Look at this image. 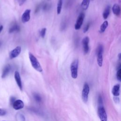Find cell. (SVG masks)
Wrapping results in <instances>:
<instances>
[{"mask_svg":"<svg viewBox=\"0 0 121 121\" xmlns=\"http://www.w3.org/2000/svg\"><path fill=\"white\" fill-rule=\"evenodd\" d=\"M98 115L101 121H107V116L103 105H99L98 109Z\"/></svg>","mask_w":121,"mask_h":121,"instance_id":"5","label":"cell"},{"mask_svg":"<svg viewBox=\"0 0 121 121\" xmlns=\"http://www.w3.org/2000/svg\"><path fill=\"white\" fill-rule=\"evenodd\" d=\"M20 31V27L17 24H14L9 29V33H12L15 32H19Z\"/></svg>","mask_w":121,"mask_h":121,"instance_id":"16","label":"cell"},{"mask_svg":"<svg viewBox=\"0 0 121 121\" xmlns=\"http://www.w3.org/2000/svg\"><path fill=\"white\" fill-rule=\"evenodd\" d=\"M3 26L2 25H0V33H1V32L2 31V30H3Z\"/></svg>","mask_w":121,"mask_h":121,"instance_id":"27","label":"cell"},{"mask_svg":"<svg viewBox=\"0 0 121 121\" xmlns=\"http://www.w3.org/2000/svg\"><path fill=\"white\" fill-rule=\"evenodd\" d=\"M108 26V22L107 21L105 20L104 21L101 25L100 26V32L102 33H104L105 30H106V29L107 28V27Z\"/></svg>","mask_w":121,"mask_h":121,"instance_id":"18","label":"cell"},{"mask_svg":"<svg viewBox=\"0 0 121 121\" xmlns=\"http://www.w3.org/2000/svg\"><path fill=\"white\" fill-rule=\"evenodd\" d=\"M89 90L90 89L88 84L86 82L85 83L82 91V99L85 103H86L88 101Z\"/></svg>","mask_w":121,"mask_h":121,"instance_id":"4","label":"cell"},{"mask_svg":"<svg viewBox=\"0 0 121 121\" xmlns=\"http://www.w3.org/2000/svg\"><path fill=\"white\" fill-rule=\"evenodd\" d=\"M26 0H20V1H19V5L20 6H22L24 3L26 1Z\"/></svg>","mask_w":121,"mask_h":121,"instance_id":"26","label":"cell"},{"mask_svg":"<svg viewBox=\"0 0 121 121\" xmlns=\"http://www.w3.org/2000/svg\"><path fill=\"white\" fill-rule=\"evenodd\" d=\"M1 42H0V46H1Z\"/></svg>","mask_w":121,"mask_h":121,"instance_id":"29","label":"cell"},{"mask_svg":"<svg viewBox=\"0 0 121 121\" xmlns=\"http://www.w3.org/2000/svg\"><path fill=\"white\" fill-rule=\"evenodd\" d=\"M14 78H15V79L16 81V83H17L18 86L19 87L20 90L22 91L23 86H22L21 79V77L20 76V74L17 71H16L14 73Z\"/></svg>","mask_w":121,"mask_h":121,"instance_id":"10","label":"cell"},{"mask_svg":"<svg viewBox=\"0 0 121 121\" xmlns=\"http://www.w3.org/2000/svg\"><path fill=\"white\" fill-rule=\"evenodd\" d=\"M116 78L119 81L121 80V68L119 67L118 68V70L116 73Z\"/></svg>","mask_w":121,"mask_h":121,"instance_id":"20","label":"cell"},{"mask_svg":"<svg viewBox=\"0 0 121 121\" xmlns=\"http://www.w3.org/2000/svg\"></svg>","mask_w":121,"mask_h":121,"instance_id":"32","label":"cell"},{"mask_svg":"<svg viewBox=\"0 0 121 121\" xmlns=\"http://www.w3.org/2000/svg\"><path fill=\"white\" fill-rule=\"evenodd\" d=\"M10 69H11L10 65L9 64L6 65L3 69V71L1 75V78H4L6 77H7V76L9 74L10 71Z\"/></svg>","mask_w":121,"mask_h":121,"instance_id":"13","label":"cell"},{"mask_svg":"<svg viewBox=\"0 0 121 121\" xmlns=\"http://www.w3.org/2000/svg\"></svg>","mask_w":121,"mask_h":121,"instance_id":"31","label":"cell"},{"mask_svg":"<svg viewBox=\"0 0 121 121\" xmlns=\"http://www.w3.org/2000/svg\"><path fill=\"white\" fill-rule=\"evenodd\" d=\"M34 98L35 99V100L38 102V103H40L41 102V100H42V99H41V97L40 96V95L38 94H35L34 95Z\"/></svg>","mask_w":121,"mask_h":121,"instance_id":"22","label":"cell"},{"mask_svg":"<svg viewBox=\"0 0 121 121\" xmlns=\"http://www.w3.org/2000/svg\"><path fill=\"white\" fill-rule=\"evenodd\" d=\"M16 101V98L15 97L12 96L10 97V104L12 105V104H13V103Z\"/></svg>","mask_w":121,"mask_h":121,"instance_id":"25","label":"cell"},{"mask_svg":"<svg viewBox=\"0 0 121 121\" xmlns=\"http://www.w3.org/2000/svg\"><path fill=\"white\" fill-rule=\"evenodd\" d=\"M21 47L20 46H17L15 48L11 50L9 53V58L11 59L17 57L21 53Z\"/></svg>","mask_w":121,"mask_h":121,"instance_id":"8","label":"cell"},{"mask_svg":"<svg viewBox=\"0 0 121 121\" xmlns=\"http://www.w3.org/2000/svg\"><path fill=\"white\" fill-rule=\"evenodd\" d=\"M29 59L33 68L36 71L41 72L43 71V69L41 66L39 61L35 57V56L31 52H29L28 53Z\"/></svg>","mask_w":121,"mask_h":121,"instance_id":"1","label":"cell"},{"mask_svg":"<svg viewBox=\"0 0 121 121\" xmlns=\"http://www.w3.org/2000/svg\"><path fill=\"white\" fill-rule=\"evenodd\" d=\"M103 52H104V47L102 44H99L96 51V60L97 64L99 67H102L103 62Z\"/></svg>","mask_w":121,"mask_h":121,"instance_id":"2","label":"cell"},{"mask_svg":"<svg viewBox=\"0 0 121 121\" xmlns=\"http://www.w3.org/2000/svg\"><path fill=\"white\" fill-rule=\"evenodd\" d=\"M6 113V112L4 110L0 108V116L5 115Z\"/></svg>","mask_w":121,"mask_h":121,"instance_id":"24","label":"cell"},{"mask_svg":"<svg viewBox=\"0 0 121 121\" xmlns=\"http://www.w3.org/2000/svg\"><path fill=\"white\" fill-rule=\"evenodd\" d=\"M89 38L87 36L84 37L82 40V45L83 47V52L85 54H87L89 51Z\"/></svg>","mask_w":121,"mask_h":121,"instance_id":"7","label":"cell"},{"mask_svg":"<svg viewBox=\"0 0 121 121\" xmlns=\"http://www.w3.org/2000/svg\"><path fill=\"white\" fill-rule=\"evenodd\" d=\"M121 53H120L119 54V55H118V57H119V60H120V59H121Z\"/></svg>","mask_w":121,"mask_h":121,"instance_id":"28","label":"cell"},{"mask_svg":"<svg viewBox=\"0 0 121 121\" xmlns=\"http://www.w3.org/2000/svg\"><path fill=\"white\" fill-rule=\"evenodd\" d=\"M84 18H85V14L84 13L82 12L78 15V18L77 19L76 22L74 26V28L75 30H78L81 28L84 20Z\"/></svg>","mask_w":121,"mask_h":121,"instance_id":"6","label":"cell"},{"mask_svg":"<svg viewBox=\"0 0 121 121\" xmlns=\"http://www.w3.org/2000/svg\"><path fill=\"white\" fill-rule=\"evenodd\" d=\"M111 7L109 5H107L104 9V11L103 13V17L104 19H106L110 13Z\"/></svg>","mask_w":121,"mask_h":121,"instance_id":"15","label":"cell"},{"mask_svg":"<svg viewBox=\"0 0 121 121\" xmlns=\"http://www.w3.org/2000/svg\"><path fill=\"white\" fill-rule=\"evenodd\" d=\"M46 32V28L44 27L41 29V30L40 31V35L42 38H44L45 36Z\"/></svg>","mask_w":121,"mask_h":121,"instance_id":"21","label":"cell"},{"mask_svg":"<svg viewBox=\"0 0 121 121\" xmlns=\"http://www.w3.org/2000/svg\"><path fill=\"white\" fill-rule=\"evenodd\" d=\"M62 0H59L58 3H57V13L58 15L60 14L61 11L62 6Z\"/></svg>","mask_w":121,"mask_h":121,"instance_id":"19","label":"cell"},{"mask_svg":"<svg viewBox=\"0 0 121 121\" xmlns=\"http://www.w3.org/2000/svg\"><path fill=\"white\" fill-rule=\"evenodd\" d=\"M78 59H75L70 64V69L71 77L76 79L78 77Z\"/></svg>","mask_w":121,"mask_h":121,"instance_id":"3","label":"cell"},{"mask_svg":"<svg viewBox=\"0 0 121 121\" xmlns=\"http://www.w3.org/2000/svg\"><path fill=\"white\" fill-rule=\"evenodd\" d=\"M113 13L116 16L119 17L121 13V8L119 4L115 3L114 4L112 8Z\"/></svg>","mask_w":121,"mask_h":121,"instance_id":"12","label":"cell"},{"mask_svg":"<svg viewBox=\"0 0 121 121\" xmlns=\"http://www.w3.org/2000/svg\"><path fill=\"white\" fill-rule=\"evenodd\" d=\"M120 84H116L113 86L112 89V94L115 96H119L120 95Z\"/></svg>","mask_w":121,"mask_h":121,"instance_id":"14","label":"cell"},{"mask_svg":"<svg viewBox=\"0 0 121 121\" xmlns=\"http://www.w3.org/2000/svg\"><path fill=\"white\" fill-rule=\"evenodd\" d=\"M31 11V9H26L23 12L21 16V21L23 23H26L29 21L30 19Z\"/></svg>","mask_w":121,"mask_h":121,"instance_id":"9","label":"cell"},{"mask_svg":"<svg viewBox=\"0 0 121 121\" xmlns=\"http://www.w3.org/2000/svg\"><path fill=\"white\" fill-rule=\"evenodd\" d=\"M12 106L14 109L18 110L22 109L24 106V104L22 100H17L13 103V104H12Z\"/></svg>","mask_w":121,"mask_h":121,"instance_id":"11","label":"cell"},{"mask_svg":"<svg viewBox=\"0 0 121 121\" xmlns=\"http://www.w3.org/2000/svg\"></svg>","mask_w":121,"mask_h":121,"instance_id":"30","label":"cell"},{"mask_svg":"<svg viewBox=\"0 0 121 121\" xmlns=\"http://www.w3.org/2000/svg\"><path fill=\"white\" fill-rule=\"evenodd\" d=\"M90 23H87L86 26H85L84 27V28H83V32L84 33H86L87 31H88L89 27H90Z\"/></svg>","mask_w":121,"mask_h":121,"instance_id":"23","label":"cell"},{"mask_svg":"<svg viewBox=\"0 0 121 121\" xmlns=\"http://www.w3.org/2000/svg\"><path fill=\"white\" fill-rule=\"evenodd\" d=\"M90 0H82L81 4V6L82 9L86 10L88 9L90 4Z\"/></svg>","mask_w":121,"mask_h":121,"instance_id":"17","label":"cell"}]
</instances>
